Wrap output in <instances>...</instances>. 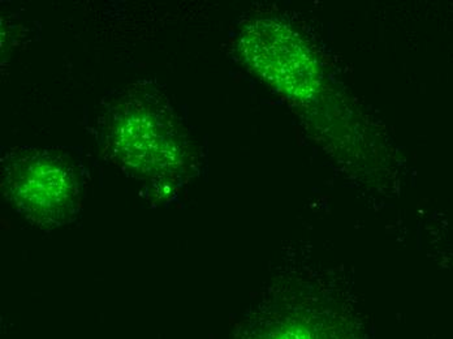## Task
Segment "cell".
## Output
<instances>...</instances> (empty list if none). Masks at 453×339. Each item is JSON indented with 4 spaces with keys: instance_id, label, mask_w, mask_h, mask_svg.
<instances>
[{
    "instance_id": "1",
    "label": "cell",
    "mask_w": 453,
    "mask_h": 339,
    "mask_svg": "<svg viewBox=\"0 0 453 339\" xmlns=\"http://www.w3.org/2000/svg\"><path fill=\"white\" fill-rule=\"evenodd\" d=\"M256 339H331L328 330L308 319L281 322Z\"/></svg>"
}]
</instances>
